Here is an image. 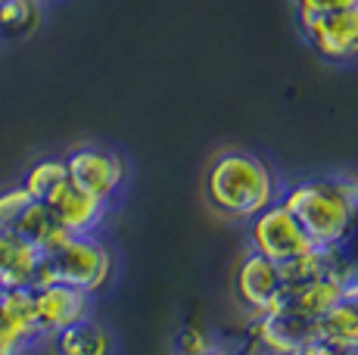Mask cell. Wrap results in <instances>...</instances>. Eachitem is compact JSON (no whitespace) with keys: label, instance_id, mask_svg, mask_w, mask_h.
I'll return each mask as SVG.
<instances>
[{"label":"cell","instance_id":"603a6c76","mask_svg":"<svg viewBox=\"0 0 358 355\" xmlns=\"http://www.w3.org/2000/svg\"><path fill=\"white\" fill-rule=\"evenodd\" d=\"M184 355H231V352H224L222 346L206 343V346H199V349H194V352H184Z\"/></svg>","mask_w":358,"mask_h":355},{"label":"cell","instance_id":"9c48e42d","mask_svg":"<svg viewBox=\"0 0 358 355\" xmlns=\"http://www.w3.org/2000/svg\"><path fill=\"white\" fill-rule=\"evenodd\" d=\"M44 203L50 206V212L57 215V222L69 234H94L103 224V218H106V206H109V203L85 194V190H78L69 181L59 184Z\"/></svg>","mask_w":358,"mask_h":355},{"label":"cell","instance_id":"2e32d148","mask_svg":"<svg viewBox=\"0 0 358 355\" xmlns=\"http://www.w3.org/2000/svg\"><path fill=\"white\" fill-rule=\"evenodd\" d=\"M57 355H109V333L97 321L81 318L53 333Z\"/></svg>","mask_w":358,"mask_h":355},{"label":"cell","instance_id":"d4e9b609","mask_svg":"<svg viewBox=\"0 0 358 355\" xmlns=\"http://www.w3.org/2000/svg\"><path fill=\"white\" fill-rule=\"evenodd\" d=\"M0 355H16V352H10V349H6V346H0Z\"/></svg>","mask_w":358,"mask_h":355},{"label":"cell","instance_id":"ac0fdd59","mask_svg":"<svg viewBox=\"0 0 358 355\" xmlns=\"http://www.w3.org/2000/svg\"><path fill=\"white\" fill-rule=\"evenodd\" d=\"M38 0H0V38H25L38 29Z\"/></svg>","mask_w":358,"mask_h":355},{"label":"cell","instance_id":"7a4b0ae2","mask_svg":"<svg viewBox=\"0 0 358 355\" xmlns=\"http://www.w3.org/2000/svg\"><path fill=\"white\" fill-rule=\"evenodd\" d=\"M355 184L343 178H308L280 194V206L290 212L312 247L330 249L343 237L352 212Z\"/></svg>","mask_w":358,"mask_h":355},{"label":"cell","instance_id":"7402d4cb","mask_svg":"<svg viewBox=\"0 0 358 355\" xmlns=\"http://www.w3.org/2000/svg\"><path fill=\"white\" fill-rule=\"evenodd\" d=\"M290 355H343V349H336V346L324 343V340H312V343L299 346V349L290 352Z\"/></svg>","mask_w":358,"mask_h":355},{"label":"cell","instance_id":"9a60e30c","mask_svg":"<svg viewBox=\"0 0 358 355\" xmlns=\"http://www.w3.org/2000/svg\"><path fill=\"white\" fill-rule=\"evenodd\" d=\"M318 340L336 346V349H352L358 343V299L343 296L336 305H330L324 315H318Z\"/></svg>","mask_w":358,"mask_h":355},{"label":"cell","instance_id":"52a82bcc","mask_svg":"<svg viewBox=\"0 0 358 355\" xmlns=\"http://www.w3.org/2000/svg\"><path fill=\"white\" fill-rule=\"evenodd\" d=\"M31 305H34V324L41 337H53L57 331L87 318L91 312V293L69 284H38L31 287Z\"/></svg>","mask_w":358,"mask_h":355},{"label":"cell","instance_id":"30bf717a","mask_svg":"<svg viewBox=\"0 0 358 355\" xmlns=\"http://www.w3.org/2000/svg\"><path fill=\"white\" fill-rule=\"evenodd\" d=\"M256 337L268 352L290 355L299 346L318 340V318H302L290 315V312H265V315H259Z\"/></svg>","mask_w":358,"mask_h":355},{"label":"cell","instance_id":"277c9868","mask_svg":"<svg viewBox=\"0 0 358 355\" xmlns=\"http://www.w3.org/2000/svg\"><path fill=\"white\" fill-rule=\"evenodd\" d=\"M306 249H312V240L299 228V222L280 206V200L250 218V252H259L280 265Z\"/></svg>","mask_w":358,"mask_h":355},{"label":"cell","instance_id":"5b68a950","mask_svg":"<svg viewBox=\"0 0 358 355\" xmlns=\"http://www.w3.org/2000/svg\"><path fill=\"white\" fill-rule=\"evenodd\" d=\"M63 159L69 184H75L78 190L97 196L103 203L113 200L125 181V162L119 153L106 147H75Z\"/></svg>","mask_w":358,"mask_h":355},{"label":"cell","instance_id":"8992f818","mask_svg":"<svg viewBox=\"0 0 358 355\" xmlns=\"http://www.w3.org/2000/svg\"><path fill=\"white\" fill-rule=\"evenodd\" d=\"M302 35L315 47V53L334 63H346L358 57V0L343 10L299 19Z\"/></svg>","mask_w":358,"mask_h":355},{"label":"cell","instance_id":"484cf974","mask_svg":"<svg viewBox=\"0 0 358 355\" xmlns=\"http://www.w3.org/2000/svg\"><path fill=\"white\" fill-rule=\"evenodd\" d=\"M0 296H3V290H0Z\"/></svg>","mask_w":358,"mask_h":355},{"label":"cell","instance_id":"4fadbf2b","mask_svg":"<svg viewBox=\"0 0 358 355\" xmlns=\"http://www.w3.org/2000/svg\"><path fill=\"white\" fill-rule=\"evenodd\" d=\"M327 252H330V271H334V277H340L343 293L358 299V184L352 194V212H349L346 231Z\"/></svg>","mask_w":358,"mask_h":355},{"label":"cell","instance_id":"d6986e66","mask_svg":"<svg viewBox=\"0 0 358 355\" xmlns=\"http://www.w3.org/2000/svg\"><path fill=\"white\" fill-rule=\"evenodd\" d=\"M280 268V277H284V284H302V281H315V277H324V275H334L330 271V252L327 249H306L299 252V256L287 259V262L278 265ZM340 281V277H336Z\"/></svg>","mask_w":358,"mask_h":355},{"label":"cell","instance_id":"3957f363","mask_svg":"<svg viewBox=\"0 0 358 355\" xmlns=\"http://www.w3.org/2000/svg\"><path fill=\"white\" fill-rule=\"evenodd\" d=\"M113 275V256L106 243L94 234H69L53 249L41 252V281L38 284H69L85 293H97Z\"/></svg>","mask_w":358,"mask_h":355},{"label":"cell","instance_id":"5bb4252c","mask_svg":"<svg viewBox=\"0 0 358 355\" xmlns=\"http://www.w3.org/2000/svg\"><path fill=\"white\" fill-rule=\"evenodd\" d=\"M13 234H19L22 240H29L34 249L47 252V249L57 247L63 237H69V231L57 222V215L50 212V206H47V203L29 200V203H25V209L19 212L16 224H13Z\"/></svg>","mask_w":358,"mask_h":355},{"label":"cell","instance_id":"ba28073f","mask_svg":"<svg viewBox=\"0 0 358 355\" xmlns=\"http://www.w3.org/2000/svg\"><path fill=\"white\" fill-rule=\"evenodd\" d=\"M280 290H284V277H280L278 262L250 252L237 268V299L252 312V315H265L274 309Z\"/></svg>","mask_w":358,"mask_h":355},{"label":"cell","instance_id":"44dd1931","mask_svg":"<svg viewBox=\"0 0 358 355\" xmlns=\"http://www.w3.org/2000/svg\"><path fill=\"white\" fill-rule=\"evenodd\" d=\"M349 3H355V0H293L296 16H299V19H308V16H321V13L343 10V6H349Z\"/></svg>","mask_w":358,"mask_h":355},{"label":"cell","instance_id":"8fae6325","mask_svg":"<svg viewBox=\"0 0 358 355\" xmlns=\"http://www.w3.org/2000/svg\"><path fill=\"white\" fill-rule=\"evenodd\" d=\"M346 296L343 284L334 275L315 277V281H302V284H284L278 303L271 312H290V315H302V318H318L324 315L330 305H336Z\"/></svg>","mask_w":358,"mask_h":355},{"label":"cell","instance_id":"e0dca14e","mask_svg":"<svg viewBox=\"0 0 358 355\" xmlns=\"http://www.w3.org/2000/svg\"><path fill=\"white\" fill-rule=\"evenodd\" d=\"M63 181H69L66 159H63V156H47V159H38L29 172H25V178H22V184H19V187H22L31 200L44 203Z\"/></svg>","mask_w":358,"mask_h":355},{"label":"cell","instance_id":"6da1fadb","mask_svg":"<svg viewBox=\"0 0 358 355\" xmlns=\"http://www.w3.org/2000/svg\"><path fill=\"white\" fill-rule=\"evenodd\" d=\"M206 196L218 212L250 222L278 196V184L265 162L250 150H224L206 172Z\"/></svg>","mask_w":358,"mask_h":355},{"label":"cell","instance_id":"7c38bea8","mask_svg":"<svg viewBox=\"0 0 358 355\" xmlns=\"http://www.w3.org/2000/svg\"><path fill=\"white\" fill-rule=\"evenodd\" d=\"M41 281V249H34L29 240L6 231L0 234V290L16 287H38Z\"/></svg>","mask_w":358,"mask_h":355},{"label":"cell","instance_id":"ffe728a7","mask_svg":"<svg viewBox=\"0 0 358 355\" xmlns=\"http://www.w3.org/2000/svg\"><path fill=\"white\" fill-rule=\"evenodd\" d=\"M31 196L25 194L22 187H10L0 194V234H6V231H13V224H16L19 212L25 209V203H29Z\"/></svg>","mask_w":358,"mask_h":355},{"label":"cell","instance_id":"cb8c5ba5","mask_svg":"<svg viewBox=\"0 0 358 355\" xmlns=\"http://www.w3.org/2000/svg\"><path fill=\"white\" fill-rule=\"evenodd\" d=\"M343 355H358V343L352 346V349H346V352H343Z\"/></svg>","mask_w":358,"mask_h":355}]
</instances>
